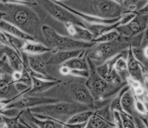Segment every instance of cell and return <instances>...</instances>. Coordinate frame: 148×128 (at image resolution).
<instances>
[{
    "instance_id": "1",
    "label": "cell",
    "mask_w": 148,
    "mask_h": 128,
    "mask_svg": "<svg viewBox=\"0 0 148 128\" xmlns=\"http://www.w3.org/2000/svg\"><path fill=\"white\" fill-rule=\"evenodd\" d=\"M2 19L20 28L36 39L40 30L41 21L38 14L28 4L0 0Z\"/></svg>"
},
{
    "instance_id": "2",
    "label": "cell",
    "mask_w": 148,
    "mask_h": 128,
    "mask_svg": "<svg viewBox=\"0 0 148 128\" xmlns=\"http://www.w3.org/2000/svg\"><path fill=\"white\" fill-rule=\"evenodd\" d=\"M89 109H91L75 100H60L56 103L40 105L29 109L32 114L39 118H49L64 124L73 115Z\"/></svg>"
},
{
    "instance_id": "3",
    "label": "cell",
    "mask_w": 148,
    "mask_h": 128,
    "mask_svg": "<svg viewBox=\"0 0 148 128\" xmlns=\"http://www.w3.org/2000/svg\"><path fill=\"white\" fill-rule=\"evenodd\" d=\"M88 58V56H87ZM89 76L86 80V85L94 100V110L108 104L116 94L121 89L116 87L100 77L94 63L88 58Z\"/></svg>"
},
{
    "instance_id": "4",
    "label": "cell",
    "mask_w": 148,
    "mask_h": 128,
    "mask_svg": "<svg viewBox=\"0 0 148 128\" xmlns=\"http://www.w3.org/2000/svg\"><path fill=\"white\" fill-rule=\"evenodd\" d=\"M130 46H132L131 38L120 34L113 41L96 43L92 47L88 49L87 56L96 66H98L119 53L129 49Z\"/></svg>"
},
{
    "instance_id": "5",
    "label": "cell",
    "mask_w": 148,
    "mask_h": 128,
    "mask_svg": "<svg viewBox=\"0 0 148 128\" xmlns=\"http://www.w3.org/2000/svg\"><path fill=\"white\" fill-rule=\"evenodd\" d=\"M41 31L48 47L55 52L89 49L96 44L94 42L80 41L70 36L61 35L53 28L46 25L42 26Z\"/></svg>"
},
{
    "instance_id": "6",
    "label": "cell",
    "mask_w": 148,
    "mask_h": 128,
    "mask_svg": "<svg viewBox=\"0 0 148 128\" xmlns=\"http://www.w3.org/2000/svg\"><path fill=\"white\" fill-rule=\"evenodd\" d=\"M36 1L47 12L60 22L64 23L70 22L86 28L84 21L53 0H36Z\"/></svg>"
},
{
    "instance_id": "7",
    "label": "cell",
    "mask_w": 148,
    "mask_h": 128,
    "mask_svg": "<svg viewBox=\"0 0 148 128\" xmlns=\"http://www.w3.org/2000/svg\"><path fill=\"white\" fill-rule=\"evenodd\" d=\"M90 8L91 14L104 19L118 18L127 12L113 0H91Z\"/></svg>"
},
{
    "instance_id": "8",
    "label": "cell",
    "mask_w": 148,
    "mask_h": 128,
    "mask_svg": "<svg viewBox=\"0 0 148 128\" xmlns=\"http://www.w3.org/2000/svg\"><path fill=\"white\" fill-rule=\"evenodd\" d=\"M61 100L48 97L40 96H31L23 94L17 99L12 100L3 107L4 109H16L20 110L31 109L34 107L56 103Z\"/></svg>"
},
{
    "instance_id": "9",
    "label": "cell",
    "mask_w": 148,
    "mask_h": 128,
    "mask_svg": "<svg viewBox=\"0 0 148 128\" xmlns=\"http://www.w3.org/2000/svg\"><path fill=\"white\" fill-rule=\"evenodd\" d=\"M147 26L148 14H142L138 12L135 17L128 23L120 25L115 30L121 35L131 38L145 32Z\"/></svg>"
},
{
    "instance_id": "10",
    "label": "cell",
    "mask_w": 148,
    "mask_h": 128,
    "mask_svg": "<svg viewBox=\"0 0 148 128\" xmlns=\"http://www.w3.org/2000/svg\"><path fill=\"white\" fill-rule=\"evenodd\" d=\"M86 80L84 81H77L72 82L69 87V92L73 100L94 110V100L86 86Z\"/></svg>"
},
{
    "instance_id": "11",
    "label": "cell",
    "mask_w": 148,
    "mask_h": 128,
    "mask_svg": "<svg viewBox=\"0 0 148 128\" xmlns=\"http://www.w3.org/2000/svg\"><path fill=\"white\" fill-rule=\"evenodd\" d=\"M127 61L129 76L143 83L145 78L147 77L146 69L138 60L136 59L134 55L132 46H130L129 48Z\"/></svg>"
},
{
    "instance_id": "12",
    "label": "cell",
    "mask_w": 148,
    "mask_h": 128,
    "mask_svg": "<svg viewBox=\"0 0 148 128\" xmlns=\"http://www.w3.org/2000/svg\"><path fill=\"white\" fill-rule=\"evenodd\" d=\"M54 51L46 52L39 55H27L29 67L33 71L46 76H49L47 71V66Z\"/></svg>"
},
{
    "instance_id": "13",
    "label": "cell",
    "mask_w": 148,
    "mask_h": 128,
    "mask_svg": "<svg viewBox=\"0 0 148 128\" xmlns=\"http://www.w3.org/2000/svg\"><path fill=\"white\" fill-rule=\"evenodd\" d=\"M58 3H59L62 6L65 8L67 10H69L71 12L76 15L77 17L80 18L83 21H84L85 23H92V24H113L116 22H118L121 19L122 15L118 18L115 19H104L102 17H97L96 15H94L92 14H89L85 12H83L81 11H79L76 9H74L69 6H67V5L63 4L60 1H56Z\"/></svg>"
},
{
    "instance_id": "14",
    "label": "cell",
    "mask_w": 148,
    "mask_h": 128,
    "mask_svg": "<svg viewBox=\"0 0 148 128\" xmlns=\"http://www.w3.org/2000/svg\"><path fill=\"white\" fill-rule=\"evenodd\" d=\"M0 54L5 55L14 71H22L24 68V63L22 55L20 54L13 48L9 45H2L0 47Z\"/></svg>"
},
{
    "instance_id": "15",
    "label": "cell",
    "mask_w": 148,
    "mask_h": 128,
    "mask_svg": "<svg viewBox=\"0 0 148 128\" xmlns=\"http://www.w3.org/2000/svg\"><path fill=\"white\" fill-rule=\"evenodd\" d=\"M64 24L68 34L71 38L86 42H92L94 40V36L93 34L86 28L70 22H67Z\"/></svg>"
},
{
    "instance_id": "16",
    "label": "cell",
    "mask_w": 148,
    "mask_h": 128,
    "mask_svg": "<svg viewBox=\"0 0 148 128\" xmlns=\"http://www.w3.org/2000/svg\"><path fill=\"white\" fill-rule=\"evenodd\" d=\"M84 49L53 52L49 60V65L60 66L71 58L80 55Z\"/></svg>"
},
{
    "instance_id": "17",
    "label": "cell",
    "mask_w": 148,
    "mask_h": 128,
    "mask_svg": "<svg viewBox=\"0 0 148 128\" xmlns=\"http://www.w3.org/2000/svg\"><path fill=\"white\" fill-rule=\"evenodd\" d=\"M33 84L31 88L28 93H41L49 89L53 88L62 83L59 79L56 80H45L32 77Z\"/></svg>"
},
{
    "instance_id": "18",
    "label": "cell",
    "mask_w": 148,
    "mask_h": 128,
    "mask_svg": "<svg viewBox=\"0 0 148 128\" xmlns=\"http://www.w3.org/2000/svg\"><path fill=\"white\" fill-rule=\"evenodd\" d=\"M25 111L27 114V116L30 121H32L34 127L39 128H63L64 127V123L49 118L41 119L35 116L29 109H26Z\"/></svg>"
},
{
    "instance_id": "19",
    "label": "cell",
    "mask_w": 148,
    "mask_h": 128,
    "mask_svg": "<svg viewBox=\"0 0 148 128\" xmlns=\"http://www.w3.org/2000/svg\"><path fill=\"white\" fill-rule=\"evenodd\" d=\"M0 30L9 34L26 41H35L36 39L34 37L25 33V31L17 27V26L3 19L0 20Z\"/></svg>"
},
{
    "instance_id": "20",
    "label": "cell",
    "mask_w": 148,
    "mask_h": 128,
    "mask_svg": "<svg viewBox=\"0 0 148 128\" xmlns=\"http://www.w3.org/2000/svg\"><path fill=\"white\" fill-rule=\"evenodd\" d=\"M54 51L49 47L35 41H26L22 52L28 55H39L46 52Z\"/></svg>"
},
{
    "instance_id": "21",
    "label": "cell",
    "mask_w": 148,
    "mask_h": 128,
    "mask_svg": "<svg viewBox=\"0 0 148 128\" xmlns=\"http://www.w3.org/2000/svg\"><path fill=\"white\" fill-rule=\"evenodd\" d=\"M86 28L90 31L94 36V39L108 32L115 30L121 25L120 20L113 24H92L85 23Z\"/></svg>"
},
{
    "instance_id": "22",
    "label": "cell",
    "mask_w": 148,
    "mask_h": 128,
    "mask_svg": "<svg viewBox=\"0 0 148 128\" xmlns=\"http://www.w3.org/2000/svg\"><path fill=\"white\" fill-rule=\"evenodd\" d=\"M135 96L130 88L127 89L121 98V107L124 112L132 116H134Z\"/></svg>"
},
{
    "instance_id": "23",
    "label": "cell",
    "mask_w": 148,
    "mask_h": 128,
    "mask_svg": "<svg viewBox=\"0 0 148 128\" xmlns=\"http://www.w3.org/2000/svg\"><path fill=\"white\" fill-rule=\"evenodd\" d=\"M22 95L23 94H21L15 87L14 83L0 89V101H3L5 105L17 99Z\"/></svg>"
},
{
    "instance_id": "24",
    "label": "cell",
    "mask_w": 148,
    "mask_h": 128,
    "mask_svg": "<svg viewBox=\"0 0 148 128\" xmlns=\"http://www.w3.org/2000/svg\"><path fill=\"white\" fill-rule=\"evenodd\" d=\"M115 127V125L97 114L94 110L92 116L87 122L86 128H110Z\"/></svg>"
},
{
    "instance_id": "25",
    "label": "cell",
    "mask_w": 148,
    "mask_h": 128,
    "mask_svg": "<svg viewBox=\"0 0 148 128\" xmlns=\"http://www.w3.org/2000/svg\"><path fill=\"white\" fill-rule=\"evenodd\" d=\"M25 110L20 111V112L16 116H8L3 115V118L6 125L9 128H28L32 126L25 122L24 120L21 118V116L24 113Z\"/></svg>"
},
{
    "instance_id": "26",
    "label": "cell",
    "mask_w": 148,
    "mask_h": 128,
    "mask_svg": "<svg viewBox=\"0 0 148 128\" xmlns=\"http://www.w3.org/2000/svg\"><path fill=\"white\" fill-rule=\"evenodd\" d=\"M94 112V110L89 109L84 110L80 112H78L73 115L71 118L69 120L67 124H80L88 122Z\"/></svg>"
},
{
    "instance_id": "27",
    "label": "cell",
    "mask_w": 148,
    "mask_h": 128,
    "mask_svg": "<svg viewBox=\"0 0 148 128\" xmlns=\"http://www.w3.org/2000/svg\"><path fill=\"white\" fill-rule=\"evenodd\" d=\"M114 69L123 81L127 82V78L129 76L127 58L124 56L119 58L114 65Z\"/></svg>"
},
{
    "instance_id": "28",
    "label": "cell",
    "mask_w": 148,
    "mask_h": 128,
    "mask_svg": "<svg viewBox=\"0 0 148 128\" xmlns=\"http://www.w3.org/2000/svg\"><path fill=\"white\" fill-rule=\"evenodd\" d=\"M129 88H130V87L129 86V85L127 84L119 91V92L117 94H116L114 95V96L113 98V99H112V100H111V102L110 103V104H109L110 109L111 110H112V111L117 110V111H119V112H123V110L122 109V107H121V98H122V96L124 94V93Z\"/></svg>"
},
{
    "instance_id": "29",
    "label": "cell",
    "mask_w": 148,
    "mask_h": 128,
    "mask_svg": "<svg viewBox=\"0 0 148 128\" xmlns=\"http://www.w3.org/2000/svg\"><path fill=\"white\" fill-rule=\"evenodd\" d=\"M4 33L6 36L9 46L13 48L14 50H16L20 54L22 55V49L25 45L26 40L17 38V37L9 34L4 31Z\"/></svg>"
},
{
    "instance_id": "30",
    "label": "cell",
    "mask_w": 148,
    "mask_h": 128,
    "mask_svg": "<svg viewBox=\"0 0 148 128\" xmlns=\"http://www.w3.org/2000/svg\"><path fill=\"white\" fill-rule=\"evenodd\" d=\"M119 36H120V34L118 33V32L116 30H114L101 35L97 38H95L92 41V42H95V43L108 42V41H113L116 39H117Z\"/></svg>"
},
{
    "instance_id": "31",
    "label": "cell",
    "mask_w": 148,
    "mask_h": 128,
    "mask_svg": "<svg viewBox=\"0 0 148 128\" xmlns=\"http://www.w3.org/2000/svg\"><path fill=\"white\" fill-rule=\"evenodd\" d=\"M121 5L126 11H136L137 4L140 0H113Z\"/></svg>"
},
{
    "instance_id": "32",
    "label": "cell",
    "mask_w": 148,
    "mask_h": 128,
    "mask_svg": "<svg viewBox=\"0 0 148 128\" xmlns=\"http://www.w3.org/2000/svg\"><path fill=\"white\" fill-rule=\"evenodd\" d=\"M135 112L141 116H148V107L146 104L140 99L135 97Z\"/></svg>"
},
{
    "instance_id": "33",
    "label": "cell",
    "mask_w": 148,
    "mask_h": 128,
    "mask_svg": "<svg viewBox=\"0 0 148 128\" xmlns=\"http://www.w3.org/2000/svg\"><path fill=\"white\" fill-rule=\"evenodd\" d=\"M121 118H122L123 127L124 128H134L136 127L134 116H132L124 112H120Z\"/></svg>"
},
{
    "instance_id": "34",
    "label": "cell",
    "mask_w": 148,
    "mask_h": 128,
    "mask_svg": "<svg viewBox=\"0 0 148 128\" xmlns=\"http://www.w3.org/2000/svg\"><path fill=\"white\" fill-rule=\"evenodd\" d=\"M70 76L76 78L87 79L89 76V69H71Z\"/></svg>"
},
{
    "instance_id": "35",
    "label": "cell",
    "mask_w": 148,
    "mask_h": 128,
    "mask_svg": "<svg viewBox=\"0 0 148 128\" xmlns=\"http://www.w3.org/2000/svg\"><path fill=\"white\" fill-rule=\"evenodd\" d=\"M113 121L116 127H123L122 118H121V114L119 111L114 110L113 111Z\"/></svg>"
},
{
    "instance_id": "36",
    "label": "cell",
    "mask_w": 148,
    "mask_h": 128,
    "mask_svg": "<svg viewBox=\"0 0 148 128\" xmlns=\"http://www.w3.org/2000/svg\"><path fill=\"white\" fill-rule=\"evenodd\" d=\"M70 68L67 67L66 65H64V64L59 66V72L62 76H67L70 75Z\"/></svg>"
},
{
    "instance_id": "37",
    "label": "cell",
    "mask_w": 148,
    "mask_h": 128,
    "mask_svg": "<svg viewBox=\"0 0 148 128\" xmlns=\"http://www.w3.org/2000/svg\"><path fill=\"white\" fill-rule=\"evenodd\" d=\"M22 71H14L12 73V79L14 82H18L22 78Z\"/></svg>"
},
{
    "instance_id": "38",
    "label": "cell",
    "mask_w": 148,
    "mask_h": 128,
    "mask_svg": "<svg viewBox=\"0 0 148 128\" xmlns=\"http://www.w3.org/2000/svg\"><path fill=\"white\" fill-rule=\"evenodd\" d=\"M87 122L80 124H64V127L66 128H84L86 127Z\"/></svg>"
},
{
    "instance_id": "39",
    "label": "cell",
    "mask_w": 148,
    "mask_h": 128,
    "mask_svg": "<svg viewBox=\"0 0 148 128\" xmlns=\"http://www.w3.org/2000/svg\"><path fill=\"white\" fill-rule=\"evenodd\" d=\"M148 44V26L144 33V38L141 44V48Z\"/></svg>"
},
{
    "instance_id": "40",
    "label": "cell",
    "mask_w": 148,
    "mask_h": 128,
    "mask_svg": "<svg viewBox=\"0 0 148 128\" xmlns=\"http://www.w3.org/2000/svg\"><path fill=\"white\" fill-rule=\"evenodd\" d=\"M137 12L142 14H148V0L147 3L145 6L139 10H137Z\"/></svg>"
},
{
    "instance_id": "41",
    "label": "cell",
    "mask_w": 148,
    "mask_h": 128,
    "mask_svg": "<svg viewBox=\"0 0 148 128\" xmlns=\"http://www.w3.org/2000/svg\"><path fill=\"white\" fill-rule=\"evenodd\" d=\"M142 49L144 57L146 58V60H148V44L143 47H142Z\"/></svg>"
},
{
    "instance_id": "42",
    "label": "cell",
    "mask_w": 148,
    "mask_h": 128,
    "mask_svg": "<svg viewBox=\"0 0 148 128\" xmlns=\"http://www.w3.org/2000/svg\"><path fill=\"white\" fill-rule=\"evenodd\" d=\"M0 127H6V125L3 118V115L0 114Z\"/></svg>"
},
{
    "instance_id": "43",
    "label": "cell",
    "mask_w": 148,
    "mask_h": 128,
    "mask_svg": "<svg viewBox=\"0 0 148 128\" xmlns=\"http://www.w3.org/2000/svg\"><path fill=\"white\" fill-rule=\"evenodd\" d=\"M144 86L145 88V89L147 93L148 94V77H146L145 78L144 80Z\"/></svg>"
},
{
    "instance_id": "44",
    "label": "cell",
    "mask_w": 148,
    "mask_h": 128,
    "mask_svg": "<svg viewBox=\"0 0 148 128\" xmlns=\"http://www.w3.org/2000/svg\"><path fill=\"white\" fill-rule=\"evenodd\" d=\"M3 15H4V14L1 11V10H0V20L2 19Z\"/></svg>"
},
{
    "instance_id": "45",
    "label": "cell",
    "mask_w": 148,
    "mask_h": 128,
    "mask_svg": "<svg viewBox=\"0 0 148 128\" xmlns=\"http://www.w3.org/2000/svg\"><path fill=\"white\" fill-rule=\"evenodd\" d=\"M147 61H148V60H147Z\"/></svg>"
}]
</instances>
